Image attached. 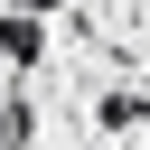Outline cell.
Instances as JSON below:
<instances>
[{
	"instance_id": "obj_1",
	"label": "cell",
	"mask_w": 150,
	"mask_h": 150,
	"mask_svg": "<svg viewBox=\"0 0 150 150\" xmlns=\"http://www.w3.org/2000/svg\"><path fill=\"white\" fill-rule=\"evenodd\" d=\"M19 9H28V19H47V9H56V0H19Z\"/></svg>"
}]
</instances>
